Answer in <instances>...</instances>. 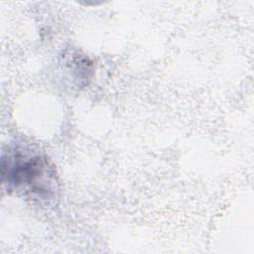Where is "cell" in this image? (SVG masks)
<instances>
[{"label":"cell","instance_id":"1","mask_svg":"<svg viewBox=\"0 0 254 254\" xmlns=\"http://www.w3.org/2000/svg\"><path fill=\"white\" fill-rule=\"evenodd\" d=\"M1 183L9 193L39 205L50 204L58 197L54 164L45 153L30 145L16 144L3 151Z\"/></svg>","mask_w":254,"mask_h":254}]
</instances>
